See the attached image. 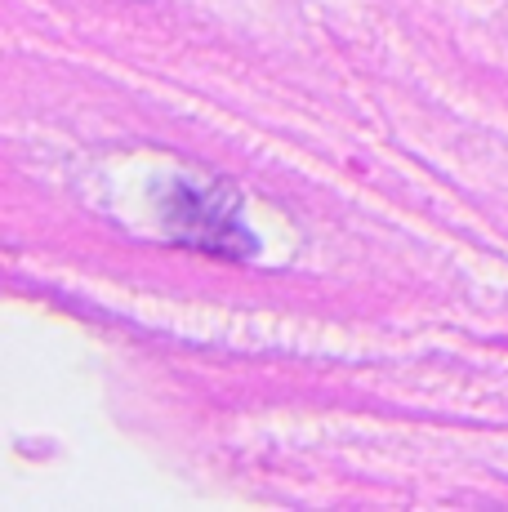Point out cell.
<instances>
[{"label":"cell","mask_w":508,"mask_h":512,"mask_svg":"<svg viewBox=\"0 0 508 512\" xmlns=\"http://www.w3.org/2000/svg\"><path fill=\"white\" fill-rule=\"evenodd\" d=\"M232 196H223L219 187H192L179 183L170 201V228L183 245H201L210 254H254V236L237 228V214H232Z\"/></svg>","instance_id":"6da1fadb"}]
</instances>
